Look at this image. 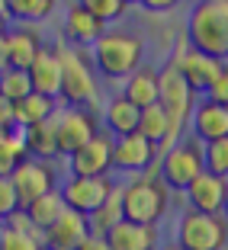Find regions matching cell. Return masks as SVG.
Returning <instances> with one entry per match:
<instances>
[{"label":"cell","instance_id":"obj_30","mask_svg":"<svg viewBox=\"0 0 228 250\" xmlns=\"http://www.w3.org/2000/svg\"><path fill=\"white\" fill-rule=\"evenodd\" d=\"M0 93L20 103L23 96L32 93V81H29V71H23V67H3L0 71Z\"/></svg>","mask_w":228,"mask_h":250},{"label":"cell","instance_id":"obj_37","mask_svg":"<svg viewBox=\"0 0 228 250\" xmlns=\"http://www.w3.org/2000/svg\"><path fill=\"white\" fill-rule=\"evenodd\" d=\"M138 7L148 13H170V10L180 7V0H138Z\"/></svg>","mask_w":228,"mask_h":250},{"label":"cell","instance_id":"obj_36","mask_svg":"<svg viewBox=\"0 0 228 250\" xmlns=\"http://www.w3.org/2000/svg\"><path fill=\"white\" fill-rule=\"evenodd\" d=\"M7 228H13V231H39L36 225H32V218L26 215V208H20V212H13L7 221H3Z\"/></svg>","mask_w":228,"mask_h":250},{"label":"cell","instance_id":"obj_42","mask_svg":"<svg viewBox=\"0 0 228 250\" xmlns=\"http://www.w3.org/2000/svg\"><path fill=\"white\" fill-rule=\"evenodd\" d=\"M7 29H10V20H7V16H0V39L7 36Z\"/></svg>","mask_w":228,"mask_h":250},{"label":"cell","instance_id":"obj_34","mask_svg":"<svg viewBox=\"0 0 228 250\" xmlns=\"http://www.w3.org/2000/svg\"><path fill=\"white\" fill-rule=\"evenodd\" d=\"M20 196H16V186L10 177H0V221H7L13 212H20Z\"/></svg>","mask_w":228,"mask_h":250},{"label":"cell","instance_id":"obj_41","mask_svg":"<svg viewBox=\"0 0 228 250\" xmlns=\"http://www.w3.org/2000/svg\"><path fill=\"white\" fill-rule=\"evenodd\" d=\"M158 250H186V247H183V244H177V241H170V244H161Z\"/></svg>","mask_w":228,"mask_h":250},{"label":"cell","instance_id":"obj_10","mask_svg":"<svg viewBox=\"0 0 228 250\" xmlns=\"http://www.w3.org/2000/svg\"><path fill=\"white\" fill-rule=\"evenodd\" d=\"M158 145H151L148 138H141L138 132L122 135V138H113V173H122V177H138L155 170L158 164Z\"/></svg>","mask_w":228,"mask_h":250},{"label":"cell","instance_id":"obj_24","mask_svg":"<svg viewBox=\"0 0 228 250\" xmlns=\"http://www.w3.org/2000/svg\"><path fill=\"white\" fill-rule=\"evenodd\" d=\"M23 141H26V154L36 161H55L58 154V135H55V116L48 122H39L32 128H23Z\"/></svg>","mask_w":228,"mask_h":250},{"label":"cell","instance_id":"obj_27","mask_svg":"<svg viewBox=\"0 0 228 250\" xmlns=\"http://www.w3.org/2000/svg\"><path fill=\"white\" fill-rule=\"evenodd\" d=\"M58 7V0H10L7 3V20L16 26H36V22L48 20Z\"/></svg>","mask_w":228,"mask_h":250},{"label":"cell","instance_id":"obj_14","mask_svg":"<svg viewBox=\"0 0 228 250\" xmlns=\"http://www.w3.org/2000/svg\"><path fill=\"white\" fill-rule=\"evenodd\" d=\"M225 186H228V180H222V177H215V173H209V170H203V173L183 189L186 208L222 215V208H225Z\"/></svg>","mask_w":228,"mask_h":250},{"label":"cell","instance_id":"obj_20","mask_svg":"<svg viewBox=\"0 0 228 250\" xmlns=\"http://www.w3.org/2000/svg\"><path fill=\"white\" fill-rule=\"evenodd\" d=\"M29 81H32V93L52 96V100L61 103V61L55 55V48L45 45L42 52H39V58L29 67Z\"/></svg>","mask_w":228,"mask_h":250},{"label":"cell","instance_id":"obj_29","mask_svg":"<svg viewBox=\"0 0 228 250\" xmlns=\"http://www.w3.org/2000/svg\"><path fill=\"white\" fill-rule=\"evenodd\" d=\"M26 157H29V154H26L23 132H20V128H13V132H10V138L0 145V177H13V170L20 167Z\"/></svg>","mask_w":228,"mask_h":250},{"label":"cell","instance_id":"obj_35","mask_svg":"<svg viewBox=\"0 0 228 250\" xmlns=\"http://www.w3.org/2000/svg\"><path fill=\"white\" fill-rule=\"evenodd\" d=\"M203 100H212V103L228 106V61H225V67L219 71V77L209 83V90L203 93Z\"/></svg>","mask_w":228,"mask_h":250},{"label":"cell","instance_id":"obj_25","mask_svg":"<svg viewBox=\"0 0 228 250\" xmlns=\"http://www.w3.org/2000/svg\"><path fill=\"white\" fill-rule=\"evenodd\" d=\"M125 218V208H122V183L116 186V189L110 192V199H106L103 206L96 208L93 215L87 218V225H90V234H100V237H106L113 228H116L119 221Z\"/></svg>","mask_w":228,"mask_h":250},{"label":"cell","instance_id":"obj_9","mask_svg":"<svg viewBox=\"0 0 228 250\" xmlns=\"http://www.w3.org/2000/svg\"><path fill=\"white\" fill-rule=\"evenodd\" d=\"M116 186L119 183L113 177H65L58 183V192H61V199H65V206L71 208V212L90 218V215L110 199V192L116 189Z\"/></svg>","mask_w":228,"mask_h":250},{"label":"cell","instance_id":"obj_8","mask_svg":"<svg viewBox=\"0 0 228 250\" xmlns=\"http://www.w3.org/2000/svg\"><path fill=\"white\" fill-rule=\"evenodd\" d=\"M100 116L90 106H61L55 112V135H58V154L71 157L77 147H84L93 135H100Z\"/></svg>","mask_w":228,"mask_h":250},{"label":"cell","instance_id":"obj_32","mask_svg":"<svg viewBox=\"0 0 228 250\" xmlns=\"http://www.w3.org/2000/svg\"><path fill=\"white\" fill-rule=\"evenodd\" d=\"M3 250H45L42 231H13L3 225Z\"/></svg>","mask_w":228,"mask_h":250},{"label":"cell","instance_id":"obj_6","mask_svg":"<svg viewBox=\"0 0 228 250\" xmlns=\"http://www.w3.org/2000/svg\"><path fill=\"white\" fill-rule=\"evenodd\" d=\"M174 241L183 244L186 250H225L228 247V218L225 215L183 208V215L177 221Z\"/></svg>","mask_w":228,"mask_h":250},{"label":"cell","instance_id":"obj_47","mask_svg":"<svg viewBox=\"0 0 228 250\" xmlns=\"http://www.w3.org/2000/svg\"><path fill=\"white\" fill-rule=\"evenodd\" d=\"M132 3H138V0H125V7H132Z\"/></svg>","mask_w":228,"mask_h":250},{"label":"cell","instance_id":"obj_38","mask_svg":"<svg viewBox=\"0 0 228 250\" xmlns=\"http://www.w3.org/2000/svg\"><path fill=\"white\" fill-rule=\"evenodd\" d=\"M13 100H7V96L0 93V125H7V128H16V122H13Z\"/></svg>","mask_w":228,"mask_h":250},{"label":"cell","instance_id":"obj_46","mask_svg":"<svg viewBox=\"0 0 228 250\" xmlns=\"http://www.w3.org/2000/svg\"><path fill=\"white\" fill-rule=\"evenodd\" d=\"M0 250H3V221H0Z\"/></svg>","mask_w":228,"mask_h":250},{"label":"cell","instance_id":"obj_28","mask_svg":"<svg viewBox=\"0 0 228 250\" xmlns=\"http://www.w3.org/2000/svg\"><path fill=\"white\" fill-rule=\"evenodd\" d=\"M167 132H170V116L164 112V106L161 103L145 106L141 116H138V135H141V138H148L151 145H158V151H161Z\"/></svg>","mask_w":228,"mask_h":250},{"label":"cell","instance_id":"obj_3","mask_svg":"<svg viewBox=\"0 0 228 250\" xmlns=\"http://www.w3.org/2000/svg\"><path fill=\"white\" fill-rule=\"evenodd\" d=\"M52 48L61 61V103L65 106H93L96 93H100L93 58L71 42H58Z\"/></svg>","mask_w":228,"mask_h":250},{"label":"cell","instance_id":"obj_5","mask_svg":"<svg viewBox=\"0 0 228 250\" xmlns=\"http://www.w3.org/2000/svg\"><path fill=\"white\" fill-rule=\"evenodd\" d=\"M206 170V161H203V145H199L193 135L180 138L177 145H170L167 151L158 154L155 173L161 177V183L167 186L170 192H183L193 180Z\"/></svg>","mask_w":228,"mask_h":250},{"label":"cell","instance_id":"obj_4","mask_svg":"<svg viewBox=\"0 0 228 250\" xmlns=\"http://www.w3.org/2000/svg\"><path fill=\"white\" fill-rule=\"evenodd\" d=\"M122 208H125V218L129 221L161 225L167 208H170V189L161 183V177H158L155 170L129 177L122 183Z\"/></svg>","mask_w":228,"mask_h":250},{"label":"cell","instance_id":"obj_15","mask_svg":"<svg viewBox=\"0 0 228 250\" xmlns=\"http://www.w3.org/2000/svg\"><path fill=\"white\" fill-rule=\"evenodd\" d=\"M186 128H190V135L199 145L225 138L228 135V106L212 103V100H199L193 116H190V122H186Z\"/></svg>","mask_w":228,"mask_h":250},{"label":"cell","instance_id":"obj_22","mask_svg":"<svg viewBox=\"0 0 228 250\" xmlns=\"http://www.w3.org/2000/svg\"><path fill=\"white\" fill-rule=\"evenodd\" d=\"M119 93H122L129 103H135L138 109L158 103V67L141 64L135 74H129L122 81V90H119Z\"/></svg>","mask_w":228,"mask_h":250},{"label":"cell","instance_id":"obj_43","mask_svg":"<svg viewBox=\"0 0 228 250\" xmlns=\"http://www.w3.org/2000/svg\"><path fill=\"white\" fill-rule=\"evenodd\" d=\"M10 132H13V128H7V125H0V145H3V141L10 138Z\"/></svg>","mask_w":228,"mask_h":250},{"label":"cell","instance_id":"obj_2","mask_svg":"<svg viewBox=\"0 0 228 250\" xmlns=\"http://www.w3.org/2000/svg\"><path fill=\"white\" fill-rule=\"evenodd\" d=\"M186 45L228 61V0H196L186 16Z\"/></svg>","mask_w":228,"mask_h":250},{"label":"cell","instance_id":"obj_18","mask_svg":"<svg viewBox=\"0 0 228 250\" xmlns=\"http://www.w3.org/2000/svg\"><path fill=\"white\" fill-rule=\"evenodd\" d=\"M3 42H7V67H23V71H29L39 52L45 48L36 26H10Z\"/></svg>","mask_w":228,"mask_h":250},{"label":"cell","instance_id":"obj_31","mask_svg":"<svg viewBox=\"0 0 228 250\" xmlns=\"http://www.w3.org/2000/svg\"><path fill=\"white\" fill-rule=\"evenodd\" d=\"M203 161H206L209 173L228 180V135H225V138H219V141L203 145Z\"/></svg>","mask_w":228,"mask_h":250},{"label":"cell","instance_id":"obj_17","mask_svg":"<svg viewBox=\"0 0 228 250\" xmlns=\"http://www.w3.org/2000/svg\"><path fill=\"white\" fill-rule=\"evenodd\" d=\"M87 237H90L87 215H77V212H71V208H68L48 231H42L45 250H77Z\"/></svg>","mask_w":228,"mask_h":250},{"label":"cell","instance_id":"obj_45","mask_svg":"<svg viewBox=\"0 0 228 250\" xmlns=\"http://www.w3.org/2000/svg\"><path fill=\"white\" fill-rule=\"evenodd\" d=\"M222 215L228 218V186H225V208H222Z\"/></svg>","mask_w":228,"mask_h":250},{"label":"cell","instance_id":"obj_44","mask_svg":"<svg viewBox=\"0 0 228 250\" xmlns=\"http://www.w3.org/2000/svg\"><path fill=\"white\" fill-rule=\"evenodd\" d=\"M7 3L10 0H0V16H7Z\"/></svg>","mask_w":228,"mask_h":250},{"label":"cell","instance_id":"obj_26","mask_svg":"<svg viewBox=\"0 0 228 250\" xmlns=\"http://www.w3.org/2000/svg\"><path fill=\"white\" fill-rule=\"evenodd\" d=\"M65 212H68V206H65V199H61L58 189L45 192V196H39L32 206H26V215L32 218V225H36L39 231H48Z\"/></svg>","mask_w":228,"mask_h":250},{"label":"cell","instance_id":"obj_39","mask_svg":"<svg viewBox=\"0 0 228 250\" xmlns=\"http://www.w3.org/2000/svg\"><path fill=\"white\" fill-rule=\"evenodd\" d=\"M77 250H113V247H110V241H106V237H100V234H90V237H87V241H84Z\"/></svg>","mask_w":228,"mask_h":250},{"label":"cell","instance_id":"obj_11","mask_svg":"<svg viewBox=\"0 0 228 250\" xmlns=\"http://www.w3.org/2000/svg\"><path fill=\"white\" fill-rule=\"evenodd\" d=\"M13 186L16 196H20V206H32L39 196L58 189V170L52 167V161H36V157H26L20 167L13 170Z\"/></svg>","mask_w":228,"mask_h":250},{"label":"cell","instance_id":"obj_19","mask_svg":"<svg viewBox=\"0 0 228 250\" xmlns=\"http://www.w3.org/2000/svg\"><path fill=\"white\" fill-rule=\"evenodd\" d=\"M113 250H158L161 247V231L158 225H138V221L122 218L116 228L106 234Z\"/></svg>","mask_w":228,"mask_h":250},{"label":"cell","instance_id":"obj_13","mask_svg":"<svg viewBox=\"0 0 228 250\" xmlns=\"http://www.w3.org/2000/svg\"><path fill=\"white\" fill-rule=\"evenodd\" d=\"M177 64V71L186 77V83H190L196 93H206L209 83L219 77V71L225 67V61L212 58V55L199 52V48H193V45H183L180 52H174V58H170Z\"/></svg>","mask_w":228,"mask_h":250},{"label":"cell","instance_id":"obj_40","mask_svg":"<svg viewBox=\"0 0 228 250\" xmlns=\"http://www.w3.org/2000/svg\"><path fill=\"white\" fill-rule=\"evenodd\" d=\"M3 67H7V42L0 39V71H3Z\"/></svg>","mask_w":228,"mask_h":250},{"label":"cell","instance_id":"obj_21","mask_svg":"<svg viewBox=\"0 0 228 250\" xmlns=\"http://www.w3.org/2000/svg\"><path fill=\"white\" fill-rule=\"evenodd\" d=\"M138 116L141 109L135 103H129L122 93H116L110 103L103 106V132L113 138H122V135L138 132Z\"/></svg>","mask_w":228,"mask_h":250},{"label":"cell","instance_id":"obj_12","mask_svg":"<svg viewBox=\"0 0 228 250\" xmlns=\"http://www.w3.org/2000/svg\"><path fill=\"white\" fill-rule=\"evenodd\" d=\"M68 177H113V135L100 132L68 157Z\"/></svg>","mask_w":228,"mask_h":250},{"label":"cell","instance_id":"obj_33","mask_svg":"<svg viewBox=\"0 0 228 250\" xmlns=\"http://www.w3.org/2000/svg\"><path fill=\"white\" fill-rule=\"evenodd\" d=\"M74 3H81L87 13H93L96 20H103L106 26L116 22L125 13V0H74Z\"/></svg>","mask_w":228,"mask_h":250},{"label":"cell","instance_id":"obj_23","mask_svg":"<svg viewBox=\"0 0 228 250\" xmlns=\"http://www.w3.org/2000/svg\"><path fill=\"white\" fill-rule=\"evenodd\" d=\"M55 112H58V100L42 96V93H29L13 106V122L23 132V128H32V125H39V122H48Z\"/></svg>","mask_w":228,"mask_h":250},{"label":"cell","instance_id":"obj_1","mask_svg":"<svg viewBox=\"0 0 228 250\" xmlns=\"http://www.w3.org/2000/svg\"><path fill=\"white\" fill-rule=\"evenodd\" d=\"M90 58H93L96 77L122 83L129 74L145 64V39L129 29H106L100 42L90 48Z\"/></svg>","mask_w":228,"mask_h":250},{"label":"cell","instance_id":"obj_7","mask_svg":"<svg viewBox=\"0 0 228 250\" xmlns=\"http://www.w3.org/2000/svg\"><path fill=\"white\" fill-rule=\"evenodd\" d=\"M158 103L164 106V112L170 116L174 125H183L190 122L193 109L199 103V93L186 83V77L177 71L174 61H167L164 67H158Z\"/></svg>","mask_w":228,"mask_h":250},{"label":"cell","instance_id":"obj_16","mask_svg":"<svg viewBox=\"0 0 228 250\" xmlns=\"http://www.w3.org/2000/svg\"><path fill=\"white\" fill-rule=\"evenodd\" d=\"M106 29H110V26H106L103 20H96L93 13H87L81 3H71L68 13H65V22H61L65 42L77 45V48H93Z\"/></svg>","mask_w":228,"mask_h":250}]
</instances>
